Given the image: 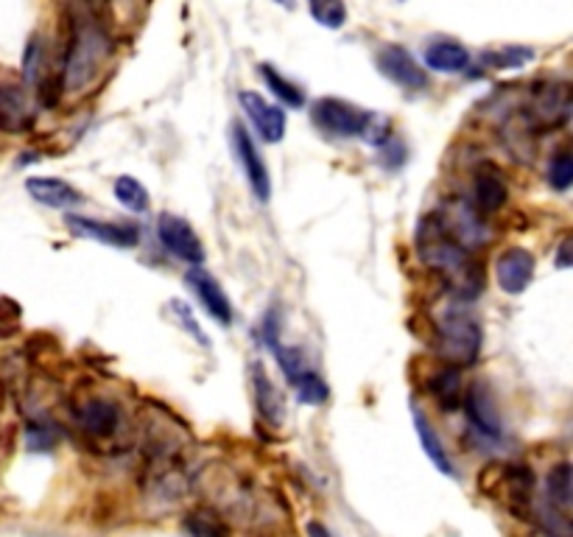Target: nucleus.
I'll return each mask as SVG.
<instances>
[{"label": "nucleus", "instance_id": "c756f323", "mask_svg": "<svg viewBox=\"0 0 573 537\" xmlns=\"http://www.w3.org/2000/svg\"><path fill=\"white\" fill-rule=\"evenodd\" d=\"M185 529L190 532V537H227L224 535V529L219 524H213V521H208L204 515H194L185 521Z\"/></svg>", "mask_w": 573, "mask_h": 537}, {"label": "nucleus", "instance_id": "20e7f679", "mask_svg": "<svg viewBox=\"0 0 573 537\" xmlns=\"http://www.w3.org/2000/svg\"><path fill=\"white\" fill-rule=\"evenodd\" d=\"M573 112L571 87L565 82H537L528 87L521 107V118L532 135H546L568 124Z\"/></svg>", "mask_w": 573, "mask_h": 537}, {"label": "nucleus", "instance_id": "4468645a", "mask_svg": "<svg viewBox=\"0 0 573 537\" xmlns=\"http://www.w3.org/2000/svg\"><path fill=\"white\" fill-rule=\"evenodd\" d=\"M509 185L503 171L496 163H482L473 174V208L482 216H496L507 208Z\"/></svg>", "mask_w": 573, "mask_h": 537}, {"label": "nucleus", "instance_id": "cd10ccee", "mask_svg": "<svg viewBox=\"0 0 573 537\" xmlns=\"http://www.w3.org/2000/svg\"><path fill=\"white\" fill-rule=\"evenodd\" d=\"M23 67H26L28 85H42V71H46V46H42L39 37H32V42H28Z\"/></svg>", "mask_w": 573, "mask_h": 537}, {"label": "nucleus", "instance_id": "bb28decb", "mask_svg": "<svg viewBox=\"0 0 573 537\" xmlns=\"http://www.w3.org/2000/svg\"><path fill=\"white\" fill-rule=\"evenodd\" d=\"M548 185L555 190H568L573 185V154L571 149H560L548 163Z\"/></svg>", "mask_w": 573, "mask_h": 537}, {"label": "nucleus", "instance_id": "6ab92c4d", "mask_svg": "<svg viewBox=\"0 0 573 537\" xmlns=\"http://www.w3.org/2000/svg\"><path fill=\"white\" fill-rule=\"evenodd\" d=\"M252 387H254V400H258V412L266 420L269 426H283L286 420V409H283V395L277 392V387L272 384V378L266 375L263 364H254L252 367Z\"/></svg>", "mask_w": 573, "mask_h": 537}, {"label": "nucleus", "instance_id": "423d86ee", "mask_svg": "<svg viewBox=\"0 0 573 537\" xmlns=\"http://www.w3.org/2000/svg\"><path fill=\"white\" fill-rule=\"evenodd\" d=\"M313 121L336 138H359L370 135L375 115L370 110L350 104L345 99H320L313 104Z\"/></svg>", "mask_w": 573, "mask_h": 537}, {"label": "nucleus", "instance_id": "aec40b11", "mask_svg": "<svg viewBox=\"0 0 573 537\" xmlns=\"http://www.w3.org/2000/svg\"><path fill=\"white\" fill-rule=\"evenodd\" d=\"M411 417H414V432H418V439L420 446H423L425 457L431 459V465L437 467L443 476H457V471H453V462H450L448 451H445L443 439H439V434L434 432V426H431V420L425 417L423 409L414 407V412H411Z\"/></svg>", "mask_w": 573, "mask_h": 537}, {"label": "nucleus", "instance_id": "412c9836", "mask_svg": "<svg viewBox=\"0 0 573 537\" xmlns=\"http://www.w3.org/2000/svg\"><path fill=\"white\" fill-rule=\"evenodd\" d=\"M425 65L437 73H462L470 67V53L457 40H434L425 48Z\"/></svg>", "mask_w": 573, "mask_h": 537}, {"label": "nucleus", "instance_id": "6e6552de", "mask_svg": "<svg viewBox=\"0 0 573 537\" xmlns=\"http://www.w3.org/2000/svg\"><path fill=\"white\" fill-rule=\"evenodd\" d=\"M157 238H160V243H163L174 258L190 263V266H202L204 261L202 238L196 236V229L190 227L183 216L163 213V216L157 218Z\"/></svg>", "mask_w": 573, "mask_h": 537}, {"label": "nucleus", "instance_id": "f3484780", "mask_svg": "<svg viewBox=\"0 0 573 537\" xmlns=\"http://www.w3.org/2000/svg\"><path fill=\"white\" fill-rule=\"evenodd\" d=\"M26 190L34 202L51 210H71L85 202L82 190H76L71 183L59 177H28Z\"/></svg>", "mask_w": 573, "mask_h": 537}, {"label": "nucleus", "instance_id": "0eeeda50", "mask_svg": "<svg viewBox=\"0 0 573 537\" xmlns=\"http://www.w3.org/2000/svg\"><path fill=\"white\" fill-rule=\"evenodd\" d=\"M229 138H233L235 160L241 165L244 177H247L252 193L261 199V202H269V199H272V177H269V168L266 163H263L258 146H254L252 135H249L241 124H233Z\"/></svg>", "mask_w": 573, "mask_h": 537}, {"label": "nucleus", "instance_id": "b1692460", "mask_svg": "<svg viewBox=\"0 0 573 537\" xmlns=\"http://www.w3.org/2000/svg\"><path fill=\"white\" fill-rule=\"evenodd\" d=\"M112 193H115L117 202L124 204L126 210H132V213H146V210H149V190L144 188L140 179L132 177V174L117 177L115 185H112Z\"/></svg>", "mask_w": 573, "mask_h": 537}, {"label": "nucleus", "instance_id": "2f4dec72", "mask_svg": "<svg viewBox=\"0 0 573 537\" xmlns=\"http://www.w3.org/2000/svg\"><path fill=\"white\" fill-rule=\"evenodd\" d=\"M306 532H308V537H333L331 529H327V526H322L320 521H311V524L306 526Z\"/></svg>", "mask_w": 573, "mask_h": 537}, {"label": "nucleus", "instance_id": "2eb2a0df", "mask_svg": "<svg viewBox=\"0 0 573 537\" xmlns=\"http://www.w3.org/2000/svg\"><path fill=\"white\" fill-rule=\"evenodd\" d=\"M375 62H378V71L384 73L386 79L395 82V85L403 87V90H423V87L428 85V73H425V67H420L418 60H414L406 48L400 46L381 48Z\"/></svg>", "mask_w": 573, "mask_h": 537}, {"label": "nucleus", "instance_id": "39448f33", "mask_svg": "<svg viewBox=\"0 0 573 537\" xmlns=\"http://www.w3.org/2000/svg\"><path fill=\"white\" fill-rule=\"evenodd\" d=\"M573 507V476L571 462H560L548 471L543 485L540 504H537V521L548 537H573L571 529Z\"/></svg>", "mask_w": 573, "mask_h": 537}, {"label": "nucleus", "instance_id": "1a4fd4ad", "mask_svg": "<svg viewBox=\"0 0 573 537\" xmlns=\"http://www.w3.org/2000/svg\"><path fill=\"white\" fill-rule=\"evenodd\" d=\"M238 101H241V110L247 112L249 124L261 135L263 143H281L286 138L288 115L283 107L272 104V101H266L261 92L254 90H241L238 92Z\"/></svg>", "mask_w": 573, "mask_h": 537}, {"label": "nucleus", "instance_id": "7ed1b4c3", "mask_svg": "<svg viewBox=\"0 0 573 537\" xmlns=\"http://www.w3.org/2000/svg\"><path fill=\"white\" fill-rule=\"evenodd\" d=\"M468 302H448L437 311V350L450 367H470L482 355L484 330L478 320L464 309Z\"/></svg>", "mask_w": 573, "mask_h": 537}, {"label": "nucleus", "instance_id": "4be33fe9", "mask_svg": "<svg viewBox=\"0 0 573 537\" xmlns=\"http://www.w3.org/2000/svg\"><path fill=\"white\" fill-rule=\"evenodd\" d=\"M431 392H434V398L439 400V407L445 409V412H453V409H462V395H464V387H462V370L459 367H443L439 373L431 375L428 380Z\"/></svg>", "mask_w": 573, "mask_h": 537}, {"label": "nucleus", "instance_id": "9d476101", "mask_svg": "<svg viewBox=\"0 0 573 537\" xmlns=\"http://www.w3.org/2000/svg\"><path fill=\"white\" fill-rule=\"evenodd\" d=\"M67 229L73 236L92 238L98 243H107V247L117 249H132L140 241V229L135 224H117V222H98L90 216H78V213H67L65 216Z\"/></svg>", "mask_w": 573, "mask_h": 537}, {"label": "nucleus", "instance_id": "a878e982", "mask_svg": "<svg viewBox=\"0 0 573 537\" xmlns=\"http://www.w3.org/2000/svg\"><path fill=\"white\" fill-rule=\"evenodd\" d=\"M308 9H311V17L320 26L331 28H341L347 23V7L345 0H308Z\"/></svg>", "mask_w": 573, "mask_h": 537}, {"label": "nucleus", "instance_id": "dca6fc26", "mask_svg": "<svg viewBox=\"0 0 573 537\" xmlns=\"http://www.w3.org/2000/svg\"><path fill=\"white\" fill-rule=\"evenodd\" d=\"M462 409L468 414V423L476 428V434L482 439H501V414H498L496 400L487 392V387L473 384L468 387V392L462 395Z\"/></svg>", "mask_w": 573, "mask_h": 537}, {"label": "nucleus", "instance_id": "5701e85b", "mask_svg": "<svg viewBox=\"0 0 573 537\" xmlns=\"http://www.w3.org/2000/svg\"><path fill=\"white\" fill-rule=\"evenodd\" d=\"M288 384H291L294 392H297V400L306 403V407H325L327 398H331V389H327L325 378L313 367H306L302 373L288 378Z\"/></svg>", "mask_w": 573, "mask_h": 537}, {"label": "nucleus", "instance_id": "393cba45", "mask_svg": "<svg viewBox=\"0 0 573 537\" xmlns=\"http://www.w3.org/2000/svg\"><path fill=\"white\" fill-rule=\"evenodd\" d=\"M261 76L266 79L269 90L274 92V99L283 101V107H302L306 104V96H302V90L294 82H288L286 76H281V73L274 71L272 65H261Z\"/></svg>", "mask_w": 573, "mask_h": 537}, {"label": "nucleus", "instance_id": "c85d7f7f", "mask_svg": "<svg viewBox=\"0 0 573 537\" xmlns=\"http://www.w3.org/2000/svg\"><path fill=\"white\" fill-rule=\"evenodd\" d=\"M171 311H174V320L179 322V325H183L185 330H188L190 336H194L196 341H199V345H204V348H208L210 341H208V336H204V330L199 328V322L194 320V314H190V309L188 305H185V302H179V300H171V305H169Z\"/></svg>", "mask_w": 573, "mask_h": 537}, {"label": "nucleus", "instance_id": "ddd939ff", "mask_svg": "<svg viewBox=\"0 0 573 537\" xmlns=\"http://www.w3.org/2000/svg\"><path fill=\"white\" fill-rule=\"evenodd\" d=\"M535 268L537 261L528 249L509 247L496 261V280L503 295H523L528 289V283L535 280Z\"/></svg>", "mask_w": 573, "mask_h": 537}, {"label": "nucleus", "instance_id": "f257e3e1", "mask_svg": "<svg viewBox=\"0 0 573 537\" xmlns=\"http://www.w3.org/2000/svg\"><path fill=\"white\" fill-rule=\"evenodd\" d=\"M414 249L425 268H431L439 280L445 283V289L457 302H473L482 297L487 277H484V266L478 263L476 252L464 247L462 241L450 236L448 227L437 213L420 218L418 236H414Z\"/></svg>", "mask_w": 573, "mask_h": 537}, {"label": "nucleus", "instance_id": "7c9ffc66", "mask_svg": "<svg viewBox=\"0 0 573 537\" xmlns=\"http://www.w3.org/2000/svg\"><path fill=\"white\" fill-rule=\"evenodd\" d=\"M571 238H565V241L560 243V255H557V268H568L571 266Z\"/></svg>", "mask_w": 573, "mask_h": 537}, {"label": "nucleus", "instance_id": "9b49d317", "mask_svg": "<svg viewBox=\"0 0 573 537\" xmlns=\"http://www.w3.org/2000/svg\"><path fill=\"white\" fill-rule=\"evenodd\" d=\"M76 423L90 439H112L124 428V412L110 398H87L76 409Z\"/></svg>", "mask_w": 573, "mask_h": 537}, {"label": "nucleus", "instance_id": "f8f14e48", "mask_svg": "<svg viewBox=\"0 0 573 537\" xmlns=\"http://www.w3.org/2000/svg\"><path fill=\"white\" fill-rule=\"evenodd\" d=\"M185 286L196 295V300L202 302V309L208 311L210 320H215L219 325H229L233 322V302H229L227 291L222 289V283L210 275L208 268L190 266L185 272Z\"/></svg>", "mask_w": 573, "mask_h": 537}, {"label": "nucleus", "instance_id": "f03ea898", "mask_svg": "<svg viewBox=\"0 0 573 537\" xmlns=\"http://www.w3.org/2000/svg\"><path fill=\"white\" fill-rule=\"evenodd\" d=\"M112 53V40L104 23L87 9L71 17V40L65 48V62L59 73V85L65 90H85L98 73L104 71Z\"/></svg>", "mask_w": 573, "mask_h": 537}, {"label": "nucleus", "instance_id": "a211bd4d", "mask_svg": "<svg viewBox=\"0 0 573 537\" xmlns=\"http://www.w3.org/2000/svg\"><path fill=\"white\" fill-rule=\"evenodd\" d=\"M34 124V112L23 87L0 85V132H23Z\"/></svg>", "mask_w": 573, "mask_h": 537}]
</instances>
